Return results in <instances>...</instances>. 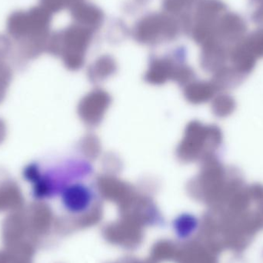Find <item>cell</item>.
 <instances>
[{"instance_id":"1","label":"cell","mask_w":263,"mask_h":263,"mask_svg":"<svg viewBox=\"0 0 263 263\" xmlns=\"http://www.w3.org/2000/svg\"><path fill=\"white\" fill-rule=\"evenodd\" d=\"M49 23L47 12L40 6L11 12L6 20V32L18 54L26 58H33L39 53Z\"/></svg>"},{"instance_id":"2","label":"cell","mask_w":263,"mask_h":263,"mask_svg":"<svg viewBox=\"0 0 263 263\" xmlns=\"http://www.w3.org/2000/svg\"><path fill=\"white\" fill-rule=\"evenodd\" d=\"M248 26L247 21L239 14L226 12L222 14L219 24V33L226 43L233 46L243 40L247 35Z\"/></svg>"},{"instance_id":"3","label":"cell","mask_w":263,"mask_h":263,"mask_svg":"<svg viewBox=\"0 0 263 263\" xmlns=\"http://www.w3.org/2000/svg\"><path fill=\"white\" fill-rule=\"evenodd\" d=\"M94 202L92 192L83 185H73L68 189L63 196V204L66 210L72 215H83L87 213Z\"/></svg>"},{"instance_id":"4","label":"cell","mask_w":263,"mask_h":263,"mask_svg":"<svg viewBox=\"0 0 263 263\" xmlns=\"http://www.w3.org/2000/svg\"><path fill=\"white\" fill-rule=\"evenodd\" d=\"M199 221L193 215L184 214L173 222V233L179 240H188L199 231Z\"/></svg>"},{"instance_id":"5","label":"cell","mask_w":263,"mask_h":263,"mask_svg":"<svg viewBox=\"0 0 263 263\" xmlns=\"http://www.w3.org/2000/svg\"><path fill=\"white\" fill-rule=\"evenodd\" d=\"M242 46L255 57H263V28H258L247 34L241 41Z\"/></svg>"},{"instance_id":"6","label":"cell","mask_w":263,"mask_h":263,"mask_svg":"<svg viewBox=\"0 0 263 263\" xmlns=\"http://www.w3.org/2000/svg\"><path fill=\"white\" fill-rule=\"evenodd\" d=\"M251 20L259 28H263V4H258L257 7L252 12Z\"/></svg>"},{"instance_id":"7","label":"cell","mask_w":263,"mask_h":263,"mask_svg":"<svg viewBox=\"0 0 263 263\" xmlns=\"http://www.w3.org/2000/svg\"><path fill=\"white\" fill-rule=\"evenodd\" d=\"M254 1L257 2L258 4H263V0H254Z\"/></svg>"}]
</instances>
